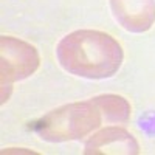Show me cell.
I'll use <instances>...</instances> for the list:
<instances>
[{
    "mask_svg": "<svg viewBox=\"0 0 155 155\" xmlns=\"http://www.w3.org/2000/svg\"><path fill=\"white\" fill-rule=\"evenodd\" d=\"M59 65L85 79H106L123 65L124 51L113 36L99 30H76L56 45Z\"/></svg>",
    "mask_w": 155,
    "mask_h": 155,
    "instance_id": "6da1fadb",
    "label": "cell"
},
{
    "mask_svg": "<svg viewBox=\"0 0 155 155\" xmlns=\"http://www.w3.org/2000/svg\"><path fill=\"white\" fill-rule=\"evenodd\" d=\"M104 123V116L98 104L92 99L64 104L44 115L34 126L37 135L45 141L81 140L90 135Z\"/></svg>",
    "mask_w": 155,
    "mask_h": 155,
    "instance_id": "7a4b0ae2",
    "label": "cell"
},
{
    "mask_svg": "<svg viewBox=\"0 0 155 155\" xmlns=\"http://www.w3.org/2000/svg\"><path fill=\"white\" fill-rule=\"evenodd\" d=\"M41 65V56L34 45L12 36L0 37V81L2 104L9 99L12 84L34 74Z\"/></svg>",
    "mask_w": 155,
    "mask_h": 155,
    "instance_id": "3957f363",
    "label": "cell"
},
{
    "mask_svg": "<svg viewBox=\"0 0 155 155\" xmlns=\"http://www.w3.org/2000/svg\"><path fill=\"white\" fill-rule=\"evenodd\" d=\"M87 155H137L140 153V144L137 138L120 126H107L98 130L87 140L84 146Z\"/></svg>",
    "mask_w": 155,
    "mask_h": 155,
    "instance_id": "277c9868",
    "label": "cell"
},
{
    "mask_svg": "<svg viewBox=\"0 0 155 155\" xmlns=\"http://www.w3.org/2000/svg\"><path fill=\"white\" fill-rule=\"evenodd\" d=\"M112 14L130 33H146L155 23V0H109Z\"/></svg>",
    "mask_w": 155,
    "mask_h": 155,
    "instance_id": "5b68a950",
    "label": "cell"
},
{
    "mask_svg": "<svg viewBox=\"0 0 155 155\" xmlns=\"http://www.w3.org/2000/svg\"><path fill=\"white\" fill-rule=\"evenodd\" d=\"M93 101L98 104L99 110L102 112L104 121L110 124H126L130 120L132 107L129 101L120 95H98L93 98Z\"/></svg>",
    "mask_w": 155,
    "mask_h": 155,
    "instance_id": "8992f818",
    "label": "cell"
},
{
    "mask_svg": "<svg viewBox=\"0 0 155 155\" xmlns=\"http://www.w3.org/2000/svg\"><path fill=\"white\" fill-rule=\"evenodd\" d=\"M20 152H27V153H37V152L30 150V149L23 150L22 147H5V149L2 150V153H20Z\"/></svg>",
    "mask_w": 155,
    "mask_h": 155,
    "instance_id": "52a82bcc",
    "label": "cell"
}]
</instances>
